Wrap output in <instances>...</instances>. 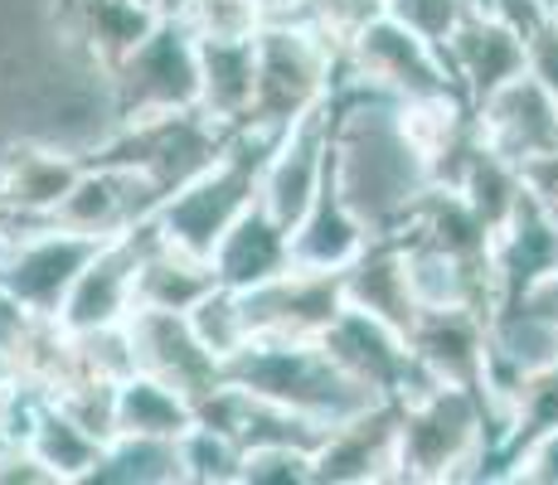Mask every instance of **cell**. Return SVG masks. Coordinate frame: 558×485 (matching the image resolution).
I'll list each match as a JSON object with an SVG mask.
<instances>
[{"label": "cell", "mask_w": 558, "mask_h": 485, "mask_svg": "<svg viewBox=\"0 0 558 485\" xmlns=\"http://www.w3.org/2000/svg\"><path fill=\"white\" fill-rule=\"evenodd\" d=\"M253 5H257V15H263V20H272V15H287L296 0H253Z\"/></svg>", "instance_id": "8d00e7d4"}, {"label": "cell", "mask_w": 558, "mask_h": 485, "mask_svg": "<svg viewBox=\"0 0 558 485\" xmlns=\"http://www.w3.org/2000/svg\"><path fill=\"white\" fill-rule=\"evenodd\" d=\"M223 384L243 388V393L263 398V403L287 408V413L306 417V423L326 427V433L389 403L369 384H360L355 374L340 369L320 350L316 336H253L223 364Z\"/></svg>", "instance_id": "7a4b0ae2"}, {"label": "cell", "mask_w": 558, "mask_h": 485, "mask_svg": "<svg viewBox=\"0 0 558 485\" xmlns=\"http://www.w3.org/2000/svg\"><path fill=\"white\" fill-rule=\"evenodd\" d=\"M156 204H160V190L142 166L93 156V160H83L73 185L53 204L49 223L102 243V239H117V233H132L136 223H146L156 214Z\"/></svg>", "instance_id": "8992f818"}, {"label": "cell", "mask_w": 558, "mask_h": 485, "mask_svg": "<svg viewBox=\"0 0 558 485\" xmlns=\"http://www.w3.org/2000/svg\"><path fill=\"white\" fill-rule=\"evenodd\" d=\"M554 20H558V5H554Z\"/></svg>", "instance_id": "f35d334b"}, {"label": "cell", "mask_w": 558, "mask_h": 485, "mask_svg": "<svg viewBox=\"0 0 558 485\" xmlns=\"http://www.w3.org/2000/svg\"><path fill=\"white\" fill-rule=\"evenodd\" d=\"M345 69L369 78L374 88H384L389 97H433V93H452V69H447L442 49L417 39L413 29H403L393 15H374L345 45Z\"/></svg>", "instance_id": "9c48e42d"}, {"label": "cell", "mask_w": 558, "mask_h": 485, "mask_svg": "<svg viewBox=\"0 0 558 485\" xmlns=\"http://www.w3.org/2000/svg\"><path fill=\"white\" fill-rule=\"evenodd\" d=\"M486 354L520 379L558 369V316L534 296H506L486 311Z\"/></svg>", "instance_id": "d6986e66"}, {"label": "cell", "mask_w": 558, "mask_h": 485, "mask_svg": "<svg viewBox=\"0 0 558 485\" xmlns=\"http://www.w3.org/2000/svg\"><path fill=\"white\" fill-rule=\"evenodd\" d=\"M506 481H520V485H558V423H549V427H539V433H530V437L514 441Z\"/></svg>", "instance_id": "d6a6232c"}, {"label": "cell", "mask_w": 558, "mask_h": 485, "mask_svg": "<svg viewBox=\"0 0 558 485\" xmlns=\"http://www.w3.org/2000/svg\"><path fill=\"white\" fill-rule=\"evenodd\" d=\"M146 5H151V10H156V15H170V20H175V15H180V10H185V5H190V0H146Z\"/></svg>", "instance_id": "74e56055"}, {"label": "cell", "mask_w": 558, "mask_h": 485, "mask_svg": "<svg viewBox=\"0 0 558 485\" xmlns=\"http://www.w3.org/2000/svg\"><path fill=\"white\" fill-rule=\"evenodd\" d=\"M413 360L423 364V374L433 384H466L476 388L481 360H486V316L481 311H417L413 330Z\"/></svg>", "instance_id": "ac0fdd59"}, {"label": "cell", "mask_w": 558, "mask_h": 485, "mask_svg": "<svg viewBox=\"0 0 558 485\" xmlns=\"http://www.w3.org/2000/svg\"><path fill=\"white\" fill-rule=\"evenodd\" d=\"M195 63H199V97L195 112L214 122L219 132H233L253 117L257 97V49L253 35L243 39H195Z\"/></svg>", "instance_id": "e0dca14e"}, {"label": "cell", "mask_w": 558, "mask_h": 485, "mask_svg": "<svg viewBox=\"0 0 558 485\" xmlns=\"http://www.w3.org/2000/svg\"><path fill=\"white\" fill-rule=\"evenodd\" d=\"M239 296L253 336H320L330 316L345 306L340 272H302V267H287L272 282L248 287Z\"/></svg>", "instance_id": "5bb4252c"}, {"label": "cell", "mask_w": 558, "mask_h": 485, "mask_svg": "<svg viewBox=\"0 0 558 485\" xmlns=\"http://www.w3.org/2000/svg\"><path fill=\"white\" fill-rule=\"evenodd\" d=\"M330 180L374 239H399L433 190V166L408 136L399 97L340 63L330 88Z\"/></svg>", "instance_id": "6da1fadb"}, {"label": "cell", "mask_w": 558, "mask_h": 485, "mask_svg": "<svg viewBox=\"0 0 558 485\" xmlns=\"http://www.w3.org/2000/svg\"><path fill=\"white\" fill-rule=\"evenodd\" d=\"M175 20L195 39H243L257 35V25H263L253 0H190Z\"/></svg>", "instance_id": "f546056e"}, {"label": "cell", "mask_w": 558, "mask_h": 485, "mask_svg": "<svg viewBox=\"0 0 558 485\" xmlns=\"http://www.w3.org/2000/svg\"><path fill=\"white\" fill-rule=\"evenodd\" d=\"M93 247H98V239L69 233L59 223H39V229L20 233L15 243H5V253H0V282L15 291L35 316H53L63 291L73 287V277L93 257Z\"/></svg>", "instance_id": "7c38bea8"}, {"label": "cell", "mask_w": 558, "mask_h": 485, "mask_svg": "<svg viewBox=\"0 0 558 485\" xmlns=\"http://www.w3.org/2000/svg\"><path fill=\"white\" fill-rule=\"evenodd\" d=\"M112 423H117V433L175 441L190 423H195V403H190L180 388H170L166 379L136 369L112 388Z\"/></svg>", "instance_id": "cb8c5ba5"}, {"label": "cell", "mask_w": 558, "mask_h": 485, "mask_svg": "<svg viewBox=\"0 0 558 485\" xmlns=\"http://www.w3.org/2000/svg\"><path fill=\"white\" fill-rule=\"evenodd\" d=\"M442 59H447V69H452L457 93L466 97L471 107L496 93L500 83H510L514 73H524V45L486 15L461 20L452 29V39L442 45Z\"/></svg>", "instance_id": "ffe728a7"}, {"label": "cell", "mask_w": 558, "mask_h": 485, "mask_svg": "<svg viewBox=\"0 0 558 485\" xmlns=\"http://www.w3.org/2000/svg\"><path fill=\"white\" fill-rule=\"evenodd\" d=\"M514 451L490 427V408L466 384H427L423 393L393 403V451L399 481H476L481 451Z\"/></svg>", "instance_id": "3957f363"}, {"label": "cell", "mask_w": 558, "mask_h": 485, "mask_svg": "<svg viewBox=\"0 0 558 485\" xmlns=\"http://www.w3.org/2000/svg\"><path fill=\"white\" fill-rule=\"evenodd\" d=\"M486 20H496L500 29H510V35L524 45V39L539 35V29L554 20V5L549 0H490Z\"/></svg>", "instance_id": "836d02e7"}, {"label": "cell", "mask_w": 558, "mask_h": 485, "mask_svg": "<svg viewBox=\"0 0 558 485\" xmlns=\"http://www.w3.org/2000/svg\"><path fill=\"white\" fill-rule=\"evenodd\" d=\"M384 15H393L403 29H413L417 39L442 49L471 10H466V0H384Z\"/></svg>", "instance_id": "1f68e13d"}, {"label": "cell", "mask_w": 558, "mask_h": 485, "mask_svg": "<svg viewBox=\"0 0 558 485\" xmlns=\"http://www.w3.org/2000/svg\"><path fill=\"white\" fill-rule=\"evenodd\" d=\"M311 481H316V451L282 447V441L243 447L239 485H311Z\"/></svg>", "instance_id": "f1b7e54d"}, {"label": "cell", "mask_w": 558, "mask_h": 485, "mask_svg": "<svg viewBox=\"0 0 558 485\" xmlns=\"http://www.w3.org/2000/svg\"><path fill=\"white\" fill-rule=\"evenodd\" d=\"M253 49H257V97L248 122H267V126H287L292 117L326 102L340 78V63H345V49L330 45L326 35H316L292 10L263 20L253 35Z\"/></svg>", "instance_id": "277c9868"}, {"label": "cell", "mask_w": 558, "mask_h": 485, "mask_svg": "<svg viewBox=\"0 0 558 485\" xmlns=\"http://www.w3.org/2000/svg\"><path fill=\"white\" fill-rule=\"evenodd\" d=\"M29 451H35V461L53 476V485H83L93 471V461H98L102 441L93 437L88 427L73 423V417L49 398V408L39 413L35 433H29Z\"/></svg>", "instance_id": "484cf974"}, {"label": "cell", "mask_w": 558, "mask_h": 485, "mask_svg": "<svg viewBox=\"0 0 558 485\" xmlns=\"http://www.w3.org/2000/svg\"><path fill=\"white\" fill-rule=\"evenodd\" d=\"M126 336H132L136 369L156 374L170 388L199 403L204 393L223 384V364L195 340L185 311H151V306H132L126 311Z\"/></svg>", "instance_id": "8fae6325"}, {"label": "cell", "mask_w": 558, "mask_h": 485, "mask_svg": "<svg viewBox=\"0 0 558 485\" xmlns=\"http://www.w3.org/2000/svg\"><path fill=\"white\" fill-rule=\"evenodd\" d=\"M209 267H214V282L233 287V291L272 282L277 272L292 267V257H287V229L272 223L253 204L248 214H239V223H233V229L219 239V247L209 253Z\"/></svg>", "instance_id": "44dd1931"}, {"label": "cell", "mask_w": 558, "mask_h": 485, "mask_svg": "<svg viewBox=\"0 0 558 485\" xmlns=\"http://www.w3.org/2000/svg\"><path fill=\"white\" fill-rule=\"evenodd\" d=\"M379 10H384V0H296L292 15H302L316 35H326L330 45L345 49Z\"/></svg>", "instance_id": "4dcf8cb0"}, {"label": "cell", "mask_w": 558, "mask_h": 485, "mask_svg": "<svg viewBox=\"0 0 558 485\" xmlns=\"http://www.w3.org/2000/svg\"><path fill=\"white\" fill-rule=\"evenodd\" d=\"M316 340L340 369L355 374L360 384H369L374 393L389 398V403H403V398L423 393V388L433 384L423 374V364L413 360V344H408L403 330L369 316V311H360V306H340Z\"/></svg>", "instance_id": "52a82bcc"}, {"label": "cell", "mask_w": 558, "mask_h": 485, "mask_svg": "<svg viewBox=\"0 0 558 485\" xmlns=\"http://www.w3.org/2000/svg\"><path fill=\"white\" fill-rule=\"evenodd\" d=\"M340 291H345V306H360V311H369V316L389 320L403 336L413 330L417 306L403 287L399 239H369V247L340 272Z\"/></svg>", "instance_id": "7402d4cb"}, {"label": "cell", "mask_w": 558, "mask_h": 485, "mask_svg": "<svg viewBox=\"0 0 558 485\" xmlns=\"http://www.w3.org/2000/svg\"><path fill=\"white\" fill-rule=\"evenodd\" d=\"M486 272L496 282V296H524L539 282H549L558 272V219L549 209L524 194L514 204V214L490 233V247H486Z\"/></svg>", "instance_id": "9a60e30c"}, {"label": "cell", "mask_w": 558, "mask_h": 485, "mask_svg": "<svg viewBox=\"0 0 558 485\" xmlns=\"http://www.w3.org/2000/svg\"><path fill=\"white\" fill-rule=\"evenodd\" d=\"M112 83L117 126L146 122V117L190 112L199 97V63H195V35L180 20L160 15L142 35V45L126 49L122 59L107 69Z\"/></svg>", "instance_id": "5b68a950"}, {"label": "cell", "mask_w": 558, "mask_h": 485, "mask_svg": "<svg viewBox=\"0 0 558 485\" xmlns=\"http://www.w3.org/2000/svg\"><path fill=\"white\" fill-rule=\"evenodd\" d=\"M83 485H185L180 481V451L170 437L112 433Z\"/></svg>", "instance_id": "d4e9b609"}, {"label": "cell", "mask_w": 558, "mask_h": 485, "mask_svg": "<svg viewBox=\"0 0 558 485\" xmlns=\"http://www.w3.org/2000/svg\"><path fill=\"white\" fill-rule=\"evenodd\" d=\"M471 126L506 160L558 150V97L544 83H534L530 73H514L510 83H500L496 93L471 107Z\"/></svg>", "instance_id": "4fadbf2b"}, {"label": "cell", "mask_w": 558, "mask_h": 485, "mask_svg": "<svg viewBox=\"0 0 558 485\" xmlns=\"http://www.w3.org/2000/svg\"><path fill=\"white\" fill-rule=\"evenodd\" d=\"M374 233L364 229V219L340 199L336 180H330V166H326V180H320L316 199L306 204V214L287 229V257L292 267L302 272H345L350 263L369 247Z\"/></svg>", "instance_id": "2e32d148"}, {"label": "cell", "mask_w": 558, "mask_h": 485, "mask_svg": "<svg viewBox=\"0 0 558 485\" xmlns=\"http://www.w3.org/2000/svg\"><path fill=\"white\" fill-rule=\"evenodd\" d=\"M326 166H330V102H316L311 112L292 117L277 132V142L263 160V175H257V209L272 223L292 229L306 214V204L316 199Z\"/></svg>", "instance_id": "ba28073f"}, {"label": "cell", "mask_w": 558, "mask_h": 485, "mask_svg": "<svg viewBox=\"0 0 558 485\" xmlns=\"http://www.w3.org/2000/svg\"><path fill=\"white\" fill-rule=\"evenodd\" d=\"M146 243H151V219L136 223L132 233H117L93 247V257L83 263V272L73 277V287L63 291L59 311H53V326L83 336V330L117 326L132 311V287H136V263H142Z\"/></svg>", "instance_id": "30bf717a"}, {"label": "cell", "mask_w": 558, "mask_h": 485, "mask_svg": "<svg viewBox=\"0 0 558 485\" xmlns=\"http://www.w3.org/2000/svg\"><path fill=\"white\" fill-rule=\"evenodd\" d=\"M180 451V481L185 485H239L243 441L214 423H190L175 437Z\"/></svg>", "instance_id": "4316f807"}, {"label": "cell", "mask_w": 558, "mask_h": 485, "mask_svg": "<svg viewBox=\"0 0 558 485\" xmlns=\"http://www.w3.org/2000/svg\"><path fill=\"white\" fill-rule=\"evenodd\" d=\"M214 287V267L204 257H190L180 247H166L151 233L142 263H136V287H132V306H151V311H190L204 291Z\"/></svg>", "instance_id": "603a6c76"}, {"label": "cell", "mask_w": 558, "mask_h": 485, "mask_svg": "<svg viewBox=\"0 0 558 485\" xmlns=\"http://www.w3.org/2000/svg\"><path fill=\"white\" fill-rule=\"evenodd\" d=\"M185 320H190V330H195V340H199L219 364H229L233 354H239L243 344L253 340V326H248V311H243V296H239L233 287H219V282H214V287L195 301V306L185 311Z\"/></svg>", "instance_id": "83f0119b"}, {"label": "cell", "mask_w": 558, "mask_h": 485, "mask_svg": "<svg viewBox=\"0 0 558 485\" xmlns=\"http://www.w3.org/2000/svg\"><path fill=\"white\" fill-rule=\"evenodd\" d=\"M524 73L558 97V20H549L539 35L524 39Z\"/></svg>", "instance_id": "d590c367"}, {"label": "cell", "mask_w": 558, "mask_h": 485, "mask_svg": "<svg viewBox=\"0 0 558 485\" xmlns=\"http://www.w3.org/2000/svg\"><path fill=\"white\" fill-rule=\"evenodd\" d=\"M39 320H45V316H35V311H29L15 291L0 282V354H10V360H15V354L25 350V340L35 336Z\"/></svg>", "instance_id": "e575fe53"}]
</instances>
